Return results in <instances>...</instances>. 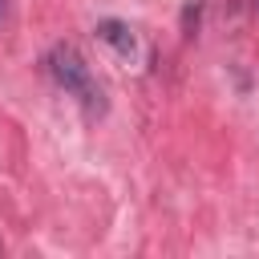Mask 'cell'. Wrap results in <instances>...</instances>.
I'll use <instances>...</instances> for the list:
<instances>
[{
    "instance_id": "obj_2",
    "label": "cell",
    "mask_w": 259,
    "mask_h": 259,
    "mask_svg": "<svg viewBox=\"0 0 259 259\" xmlns=\"http://www.w3.org/2000/svg\"><path fill=\"white\" fill-rule=\"evenodd\" d=\"M97 36H101L109 49H117L121 57H130V53L138 49V40H134L130 24H121V20H101V24H97Z\"/></svg>"
},
{
    "instance_id": "obj_3",
    "label": "cell",
    "mask_w": 259,
    "mask_h": 259,
    "mask_svg": "<svg viewBox=\"0 0 259 259\" xmlns=\"http://www.w3.org/2000/svg\"><path fill=\"white\" fill-rule=\"evenodd\" d=\"M4 16H8V0H0V24H4Z\"/></svg>"
},
{
    "instance_id": "obj_4",
    "label": "cell",
    "mask_w": 259,
    "mask_h": 259,
    "mask_svg": "<svg viewBox=\"0 0 259 259\" xmlns=\"http://www.w3.org/2000/svg\"><path fill=\"white\" fill-rule=\"evenodd\" d=\"M255 8H259V0H255Z\"/></svg>"
},
{
    "instance_id": "obj_1",
    "label": "cell",
    "mask_w": 259,
    "mask_h": 259,
    "mask_svg": "<svg viewBox=\"0 0 259 259\" xmlns=\"http://www.w3.org/2000/svg\"><path fill=\"white\" fill-rule=\"evenodd\" d=\"M45 69H49V77H53L69 97H77L89 113H101V109H105V93H101L93 69L85 65V57H81L73 45H65V40L53 45L49 57H45Z\"/></svg>"
}]
</instances>
